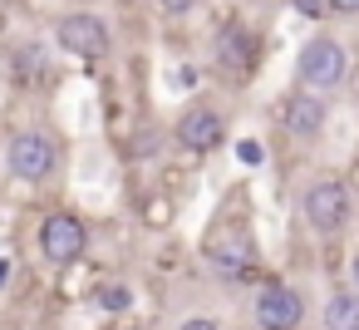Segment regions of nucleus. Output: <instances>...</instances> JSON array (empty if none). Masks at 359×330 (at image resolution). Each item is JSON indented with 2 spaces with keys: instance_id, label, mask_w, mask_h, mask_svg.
<instances>
[{
  "instance_id": "21",
  "label": "nucleus",
  "mask_w": 359,
  "mask_h": 330,
  "mask_svg": "<svg viewBox=\"0 0 359 330\" xmlns=\"http://www.w3.org/2000/svg\"><path fill=\"white\" fill-rule=\"evenodd\" d=\"M325 15H339V20H349V15H359V0H325Z\"/></svg>"
},
{
  "instance_id": "1",
  "label": "nucleus",
  "mask_w": 359,
  "mask_h": 330,
  "mask_svg": "<svg viewBox=\"0 0 359 330\" xmlns=\"http://www.w3.org/2000/svg\"><path fill=\"white\" fill-rule=\"evenodd\" d=\"M197 251H202V261H207L222 281H231V286L261 276V246H256L251 222H222V217H212L207 232H202V242H197Z\"/></svg>"
},
{
  "instance_id": "27",
  "label": "nucleus",
  "mask_w": 359,
  "mask_h": 330,
  "mask_svg": "<svg viewBox=\"0 0 359 330\" xmlns=\"http://www.w3.org/2000/svg\"><path fill=\"white\" fill-rule=\"evenodd\" d=\"M349 70H359V45H354V55H349Z\"/></svg>"
},
{
  "instance_id": "5",
  "label": "nucleus",
  "mask_w": 359,
  "mask_h": 330,
  "mask_svg": "<svg viewBox=\"0 0 359 330\" xmlns=\"http://www.w3.org/2000/svg\"><path fill=\"white\" fill-rule=\"evenodd\" d=\"M35 251H40V261L55 266V271L84 261V256H89V227H84V217H79V212H65V207L45 212L40 227H35Z\"/></svg>"
},
{
  "instance_id": "3",
  "label": "nucleus",
  "mask_w": 359,
  "mask_h": 330,
  "mask_svg": "<svg viewBox=\"0 0 359 330\" xmlns=\"http://www.w3.org/2000/svg\"><path fill=\"white\" fill-rule=\"evenodd\" d=\"M295 79H300V89L305 94H330V89H344V79H349V50L334 40V35H310L300 50H295Z\"/></svg>"
},
{
  "instance_id": "13",
  "label": "nucleus",
  "mask_w": 359,
  "mask_h": 330,
  "mask_svg": "<svg viewBox=\"0 0 359 330\" xmlns=\"http://www.w3.org/2000/svg\"><path fill=\"white\" fill-rule=\"evenodd\" d=\"M325 330H359V296L334 286L325 301Z\"/></svg>"
},
{
  "instance_id": "19",
  "label": "nucleus",
  "mask_w": 359,
  "mask_h": 330,
  "mask_svg": "<svg viewBox=\"0 0 359 330\" xmlns=\"http://www.w3.org/2000/svg\"><path fill=\"white\" fill-rule=\"evenodd\" d=\"M153 266H158V271H177V266H182V246H177V242H168V246L153 256Z\"/></svg>"
},
{
  "instance_id": "18",
  "label": "nucleus",
  "mask_w": 359,
  "mask_h": 330,
  "mask_svg": "<svg viewBox=\"0 0 359 330\" xmlns=\"http://www.w3.org/2000/svg\"><path fill=\"white\" fill-rule=\"evenodd\" d=\"M177 330H226V325H222V315L197 310V315H182V320H177Z\"/></svg>"
},
{
  "instance_id": "28",
  "label": "nucleus",
  "mask_w": 359,
  "mask_h": 330,
  "mask_svg": "<svg viewBox=\"0 0 359 330\" xmlns=\"http://www.w3.org/2000/svg\"><path fill=\"white\" fill-rule=\"evenodd\" d=\"M118 330H143V325H118Z\"/></svg>"
},
{
  "instance_id": "8",
  "label": "nucleus",
  "mask_w": 359,
  "mask_h": 330,
  "mask_svg": "<svg viewBox=\"0 0 359 330\" xmlns=\"http://www.w3.org/2000/svg\"><path fill=\"white\" fill-rule=\"evenodd\" d=\"M251 315L261 330H300L305 325V296L280 281V276H266L256 286V301H251Z\"/></svg>"
},
{
  "instance_id": "20",
  "label": "nucleus",
  "mask_w": 359,
  "mask_h": 330,
  "mask_svg": "<svg viewBox=\"0 0 359 330\" xmlns=\"http://www.w3.org/2000/svg\"><path fill=\"white\" fill-rule=\"evenodd\" d=\"M344 291H354V296H359V246L344 256Z\"/></svg>"
},
{
  "instance_id": "12",
  "label": "nucleus",
  "mask_w": 359,
  "mask_h": 330,
  "mask_svg": "<svg viewBox=\"0 0 359 330\" xmlns=\"http://www.w3.org/2000/svg\"><path fill=\"white\" fill-rule=\"evenodd\" d=\"M89 305L104 310V315H128V310H133V286H128V281H94Z\"/></svg>"
},
{
  "instance_id": "24",
  "label": "nucleus",
  "mask_w": 359,
  "mask_h": 330,
  "mask_svg": "<svg viewBox=\"0 0 359 330\" xmlns=\"http://www.w3.org/2000/svg\"><path fill=\"white\" fill-rule=\"evenodd\" d=\"M15 276V266H11V256H0V291H6V281Z\"/></svg>"
},
{
  "instance_id": "2",
  "label": "nucleus",
  "mask_w": 359,
  "mask_h": 330,
  "mask_svg": "<svg viewBox=\"0 0 359 330\" xmlns=\"http://www.w3.org/2000/svg\"><path fill=\"white\" fill-rule=\"evenodd\" d=\"M300 217H305V227H310L320 242H339V232L354 222V192L344 187V178L320 173V178H310L305 192H300Z\"/></svg>"
},
{
  "instance_id": "14",
  "label": "nucleus",
  "mask_w": 359,
  "mask_h": 330,
  "mask_svg": "<svg viewBox=\"0 0 359 330\" xmlns=\"http://www.w3.org/2000/svg\"><path fill=\"white\" fill-rule=\"evenodd\" d=\"M94 281H99V276H94V266H89V261H74V266H65V271H60V286H55V291H60V301H69V305H74V301H89Z\"/></svg>"
},
{
  "instance_id": "7",
  "label": "nucleus",
  "mask_w": 359,
  "mask_h": 330,
  "mask_svg": "<svg viewBox=\"0 0 359 330\" xmlns=\"http://www.w3.org/2000/svg\"><path fill=\"white\" fill-rule=\"evenodd\" d=\"M172 143L182 148V153H192V158H207V153H217L222 143H226V114L222 109H212V104H187L177 119H172Z\"/></svg>"
},
{
  "instance_id": "6",
  "label": "nucleus",
  "mask_w": 359,
  "mask_h": 330,
  "mask_svg": "<svg viewBox=\"0 0 359 330\" xmlns=\"http://www.w3.org/2000/svg\"><path fill=\"white\" fill-rule=\"evenodd\" d=\"M55 45H60L69 60L94 65V60H104V55L114 50V35H109V25H104L94 11H65V15L55 20Z\"/></svg>"
},
{
  "instance_id": "23",
  "label": "nucleus",
  "mask_w": 359,
  "mask_h": 330,
  "mask_svg": "<svg viewBox=\"0 0 359 330\" xmlns=\"http://www.w3.org/2000/svg\"><path fill=\"white\" fill-rule=\"evenodd\" d=\"M344 187H349L354 202H359V153H354V163H349V173H344Z\"/></svg>"
},
{
  "instance_id": "29",
  "label": "nucleus",
  "mask_w": 359,
  "mask_h": 330,
  "mask_svg": "<svg viewBox=\"0 0 359 330\" xmlns=\"http://www.w3.org/2000/svg\"><path fill=\"white\" fill-rule=\"evenodd\" d=\"M354 222H359V202H354Z\"/></svg>"
},
{
  "instance_id": "15",
  "label": "nucleus",
  "mask_w": 359,
  "mask_h": 330,
  "mask_svg": "<svg viewBox=\"0 0 359 330\" xmlns=\"http://www.w3.org/2000/svg\"><path fill=\"white\" fill-rule=\"evenodd\" d=\"M222 222H251V187L246 183H231L226 192H222V212H217Z\"/></svg>"
},
{
  "instance_id": "25",
  "label": "nucleus",
  "mask_w": 359,
  "mask_h": 330,
  "mask_svg": "<svg viewBox=\"0 0 359 330\" xmlns=\"http://www.w3.org/2000/svg\"><path fill=\"white\" fill-rule=\"evenodd\" d=\"M0 330H25L20 320H6V315H0Z\"/></svg>"
},
{
  "instance_id": "26",
  "label": "nucleus",
  "mask_w": 359,
  "mask_h": 330,
  "mask_svg": "<svg viewBox=\"0 0 359 330\" xmlns=\"http://www.w3.org/2000/svg\"><path fill=\"white\" fill-rule=\"evenodd\" d=\"M6 30H11V15H6V11H0V35H6Z\"/></svg>"
},
{
  "instance_id": "9",
  "label": "nucleus",
  "mask_w": 359,
  "mask_h": 330,
  "mask_svg": "<svg viewBox=\"0 0 359 330\" xmlns=\"http://www.w3.org/2000/svg\"><path fill=\"white\" fill-rule=\"evenodd\" d=\"M276 119H280V133H285V138H295V143H315V138H325L330 99L295 89L290 99H280V104H276Z\"/></svg>"
},
{
  "instance_id": "16",
  "label": "nucleus",
  "mask_w": 359,
  "mask_h": 330,
  "mask_svg": "<svg viewBox=\"0 0 359 330\" xmlns=\"http://www.w3.org/2000/svg\"><path fill=\"white\" fill-rule=\"evenodd\" d=\"M197 6H202V0H153V11H158L163 20H187Z\"/></svg>"
},
{
  "instance_id": "11",
  "label": "nucleus",
  "mask_w": 359,
  "mask_h": 330,
  "mask_svg": "<svg viewBox=\"0 0 359 330\" xmlns=\"http://www.w3.org/2000/svg\"><path fill=\"white\" fill-rule=\"evenodd\" d=\"M138 222L148 227V232H172V222H177V192H148L143 202H138Z\"/></svg>"
},
{
  "instance_id": "22",
  "label": "nucleus",
  "mask_w": 359,
  "mask_h": 330,
  "mask_svg": "<svg viewBox=\"0 0 359 330\" xmlns=\"http://www.w3.org/2000/svg\"><path fill=\"white\" fill-rule=\"evenodd\" d=\"M290 6H295L305 20H325V0H290Z\"/></svg>"
},
{
  "instance_id": "10",
  "label": "nucleus",
  "mask_w": 359,
  "mask_h": 330,
  "mask_svg": "<svg viewBox=\"0 0 359 330\" xmlns=\"http://www.w3.org/2000/svg\"><path fill=\"white\" fill-rule=\"evenodd\" d=\"M256 60H261V35L246 30V25L222 30L217 45H212V65H217L222 74H231V79H246V74L256 70Z\"/></svg>"
},
{
  "instance_id": "17",
  "label": "nucleus",
  "mask_w": 359,
  "mask_h": 330,
  "mask_svg": "<svg viewBox=\"0 0 359 330\" xmlns=\"http://www.w3.org/2000/svg\"><path fill=\"white\" fill-rule=\"evenodd\" d=\"M236 163H241V168H261V163H266V143H261V138H241V143H236Z\"/></svg>"
},
{
  "instance_id": "4",
  "label": "nucleus",
  "mask_w": 359,
  "mask_h": 330,
  "mask_svg": "<svg viewBox=\"0 0 359 330\" xmlns=\"http://www.w3.org/2000/svg\"><path fill=\"white\" fill-rule=\"evenodd\" d=\"M60 163H65V148H60V138H55L50 128H20V133H11V143H6V168H11V178L25 183V187L50 183V178L60 173Z\"/></svg>"
}]
</instances>
